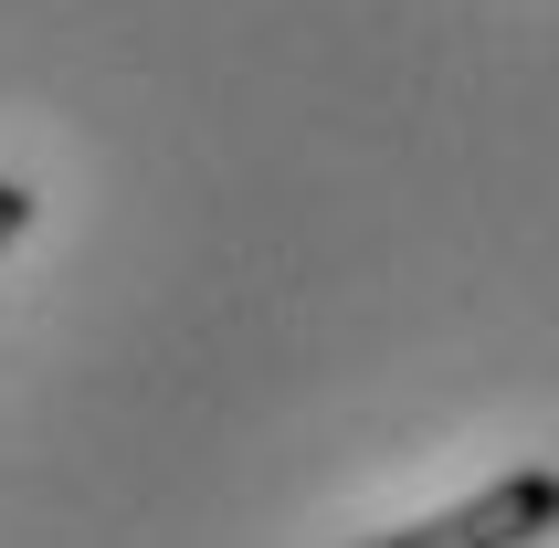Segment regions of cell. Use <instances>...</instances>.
Here are the masks:
<instances>
[{"instance_id": "7a4b0ae2", "label": "cell", "mask_w": 559, "mask_h": 548, "mask_svg": "<svg viewBox=\"0 0 559 548\" xmlns=\"http://www.w3.org/2000/svg\"><path fill=\"white\" fill-rule=\"evenodd\" d=\"M22 233H32V190H22V180H0V253L22 243Z\"/></svg>"}, {"instance_id": "6da1fadb", "label": "cell", "mask_w": 559, "mask_h": 548, "mask_svg": "<svg viewBox=\"0 0 559 548\" xmlns=\"http://www.w3.org/2000/svg\"><path fill=\"white\" fill-rule=\"evenodd\" d=\"M549 527H559V475L549 464H518V475H497L486 496L402 527V548H518V538H549Z\"/></svg>"}]
</instances>
